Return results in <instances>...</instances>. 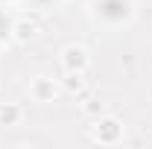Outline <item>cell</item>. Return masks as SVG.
I'll list each match as a JSON object with an SVG mask.
<instances>
[{
	"mask_svg": "<svg viewBox=\"0 0 152 149\" xmlns=\"http://www.w3.org/2000/svg\"><path fill=\"white\" fill-rule=\"evenodd\" d=\"M64 88H67V91H79V88H82V73H70V70H67V82H64Z\"/></svg>",
	"mask_w": 152,
	"mask_h": 149,
	"instance_id": "5b68a950",
	"label": "cell"
},
{
	"mask_svg": "<svg viewBox=\"0 0 152 149\" xmlns=\"http://www.w3.org/2000/svg\"><path fill=\"white\" fill-rule=\"evenodd\" d=\"M94 137L99 143H117L123 137V126L117 117H99L96 120V129H94Z\"/></svg>",
	"mask_w": 152,
	"mask_h": 149,
	"instance_id": "7a4b0ae2",
	"label": "cell"
},
{
	"mask_svg": "<svg viewBox=\"0 0 152 149\" xmlns=\"http://www.w3.org/2000/svg\"><path fill=\"white\" fill-rule=\"evenodd\" d=\"M29 93H32V99H38V102H50V99H56V82L53 79H47V76H38L35 82L29 85Z\"/></svg>",
	"mask_w": 152,
	"mask_h": 149,
	"instance_id": "3957f363",
	"label": "cell"
},
{
	"mask_svg": "<svg viewBox=\"0 0 152 149\" xmlns=\"http://www.w3.org/2000/svg\"><path fill=\"white\" fill-rule=\"evenodd\" d=\"M88 50L85 47H79V44H70V47H64V53H61V64H64V70H70V73H82L85 67H88Z\"/></svg>",
	"mask_w": 152,
	"mask_h": 149,
	"instance_id": "6da1fadb",
	"label": "cell"
},
{
	"mask_svg": "<svg viewBox=\"0 0 152 149\" xmlns=\"http://www.w3.org/2000/svg\"><path fill=\"white\" fill-rule=\"evenodd\" d=\"M32 29H35L32 23H18V26H15V32H18V38H20V41H26V38L32 35Z\"/></svg>",
	"mask_w": 152,
	"mask_h": 149,
	"instance_id": "8992f818",
	"label": "cell"
},
{
	"mask_svg": "<svg viewBox=\"0 0 152 149\" xmlns=\"http://www.w3.org/2000/svg\"><path fill=\"white\" fill-rule=\"evenodd\" d=\"M20 117H23V111H20L15 102H6V105H0V123H3V126H18Z\"/></svg>",
	"mask_w": 152,
	"mask_h": 149,
	"instance_id": "277c9868",
	"label": "cell"
}]
</instances>
